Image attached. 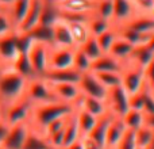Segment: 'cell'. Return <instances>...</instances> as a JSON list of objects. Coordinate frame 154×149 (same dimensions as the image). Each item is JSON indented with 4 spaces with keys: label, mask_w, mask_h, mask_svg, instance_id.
<instances>
[{
    "label": "cell",
    "mask_w": 154,
    "mask_h": 149,
    "mask_svg": "<svg viewBox=\"0 0 154 149\" xmlns=\"http://www.w3.org/2000/svg\"><path fill=\"white\" fill-rule=\"evenodd\" d=\"M123 123H125L127 130H137V129L145 126V113L141 110L128 109L122 117Z\"/></svg>",
    "instance_id": "28"
},
{
    "label": "cell",
    "mask_w": 154,
    "mask_h": 149,
    "mask_svg": "<svg viewBox=\"0 0 154 149\" xmlns=\"http://www.w3.org/2000/svg\"><path fill=\"white\" fill-rule=\"evenodd\" d=\"M122 62L108 53H103L100 57L92 61L91 72H120Z\"/></svg>",
    "instance_id": "23"
},
{
    "label": "cell",
    "mask_w": 154,
    "mask_h": 149,
    "mask_svg": "<svg viewBox=\"0 0 154 149\" xmlns=\"http://www.w3.org/2000/svg\"><path fill=\"white\" fill-rule=\"evenodd\" d=\"M145 126L154 130V113L153 114H145Z\"/></svg>",
    "instance_id": "48"
},
{
    "label": "cell",
    "mask_w": 154,
    "mask_h": 149,
    "mask_svg": "<svg viewBox=\"0 0 154 149\" xmlns=\"http://www.w3.org/2000/svg\"><path fill=\"white\" fill-rule=\"evenodd\" d=\"M23 149H53V148L50 147V144L48 142V140H46V137L43 134L31 129L26 142H24Z\"/></svg>",
    "instance_id": "31"
},
{
    "label": "cell",
    "mask_w": 154,
    "mask_h": 149,
    "mask_svg": "<svg viewBox=\"0 0 154 149\" xmlns=\"http://www.w3.org/2000/svg\"><path fill=\"white\" fill-rule=\"evenodd\" d=\"M75 118H76V123L79 126L81 137H87L89 134V132L93 129V126L96 125V122H97V118L93 117L89 113H87L85 110L80 109V107H76Z\"/></svg>",
    "instance_id": "25"
},
{
    "label": "cell",
    "mask_w": 154,
    "mask_h": 149,
    "mask_svg": "<svg viewBox=\"0 0 154 149\" xmlns=\"http://www.w3.org/2000/svg\"><path fill=\"white\" fill-rule=\"evenodd\" d=\"M62 18H81L89 19L93 15L96 0H60L50 2Z\"/></svg>",
    "instance_id": "3"
},
{
    "label": "cell",
    "mask_w": 154,
    "mask_h": 149,
    "mask_svg": "<svg viewBox=\"0 0 154 149\" xmlns=\"http://www.w3.org/2000/svg\"><path fill=\"white\" fill-rule=\"evenodd\" d=\"M120 85L125 88L128 95L141 91L145 85V69L127 61L122 62Z\"/></svg>",
    "instance_id": "6"
},
{
    "label": "cell",
    "mask_w": 154,
    "mask_h": 149,
    "mask_svg": "<svg viewBox=\"0 0 154 149\" xmlns=\"http://www.w3.org/2000/svg\"><path fill=\"white\" fill-rule=\"evenodd\" d=\"M73 52H75V49H70V48L50 46V52H49V69H66V68H72Z\"/></svg>",
    "instance_id": "14"
},
{
    "label": "cell",
    "mask_w": 154,
    "mask_h": 149,
    "mask_svg": "<svg viewBox=\"0 0 154 149\" xmlns=\"http://www.w3.org/2000/svg\"><path fill=\"white\" fill-rule=\"evenodd\" d=\"M84 138V145H85V149H104L101 147H99L97 144H96L95 141H92L91 138H88V137H82Z\"/></svg>",
    "instance_id": "47"
},
{
    "label": "cell",
    "mask_w": 154,
    "mask_h": 149,
    "mask_svg": "<svg viewBox=\"0 0 154 149\" xmlns=\"http://www.w3.org/2000/svg\"><path fill=\"white\" fill-rule=\"evenodd\" d=\"M80 88L81 95L85 96H92V98H99V99H106L107 90L101 85V83L96 79V76L92 72L82 73L80 76V80L77 83Z\"/></svg>",
    "instance_id": "13"
},
{
    "label": "cell",
    "mask_w": 154,
    "mask_h": 149,
    "mask_svg": "<svg viewBox=\"0 0 154 149\" xmlns=\"http://www.w3.org/2000/svg\"><path fill=\"white\" fill-rule=\"evenodd\" d=\"M106 90L120 85V72H92Z\"/></svg>",
    "instance_id": "36"
},
{
    "label": "cell",
    "mask_w": 154,
    "mask_h": 149,
    "mask_svg": "<svg viewBox=\"0 0 154 149\" xmlns=\"http://www.w3.org/2000/svg\"><path fill=\"white\" fill-rule=\"evenodd\" d=\"M12 0H0V8H8Z\"/></svg>",
    "instance_id": "50"
},
{
    "label": "cell",
    "mask_w": 154,
    "mask_h": 149,
    "mask_svg": "<svg viewBox=\"0 0 154 149\" xmlns=\"http://www.w3.org/2000/svg\"><path fill=\"white\" fill-rule=\"evenodd\" d=\"M137 14H152L154 10V0H128Z\"/></svg>",
    "instance_id": "41"
},
{
    "label": "cell",
    "mask_w": 154,
    "mask_h": 149,
    "mask_svg": "<svg viewBox=\"0 0 154 149\" xmlns=\"http://www.w3.org/2000/svg\"><path fill=\"white\" fill-rule=\"evenodd\" d=\"M11 34H15V24L7 8H0V38H4Z\"/></svg>",
    "instance_id": "39"
},
{
    "label": "cell",
    "mask_w": 154,
    "mask_h": 149,
    "mask_svg": "<svg viewBox=\"0 0 154 149\" xmlns=\"http://www.w3.org/2000/svg\"><path fill=\"white\" fill-rule=\"evenodd\" d=\"M32 104L26 98H20L19 100L12 102L4 107V121L8 126L16 125L22 122H29L30 113Z\"/></svg>",
    "instance_id": "7"
},
{
    "label": "cell",
    "mask_w": 154,
    "mask_h": 149,
    "mask_svg": "<svg viewBox=\"0 0 154 149\" xmlns=\"http://www.w3.org/2000/svg\"><path fill=\"white\" fill-rule=\"evenodd\" d=\"M19 53L20 52L16 45V34L0 38V64L3 69H10Z\"/></svg>",
    "instance_id": "15"
},
{
    "label": "cell",
    "mask_w": 154,
    "mask_h": 149,
    "mask_svg": "<svg viewBox=\"0 0 154 149\" xmlns=\"http://www.w3.org/2000/svg\"><path fill=\"white\" fill-rule=\"evenodd\" d=\"M120 26H125L139 34L149 37L154 33V16L152 14H135L133 18Z\"/></svg>",
    "instance_id": "17"
},
{
    "label": "cell",
    "mask_w": 154,
    "mask_h": 149,
    "mask_svg": "<svg viewBox=\"0 0 154 149\" xmlns=\"http://www.w3.org/2000/svg\"><path fill=\"white\" fill-rule=\"evenodd\" d=\"M95 38H96V41H97L99 46H100L101 52H103V53H108V50L111 49L114 41L118 38V33H116V30H115V27L112 26L111 29L103 31L101 34H99L97 37H95Z\"/></svg>",
    "instance_id": "35"
},
{
    "label": "cell",
    "mask_w": 154,
    "mask_h": 149,
    "mask_svg": "<svg viewBox=\"0 0 154 149\" xmlns=\"http://www.w3.org/2000/svg\"><path fill=\"white\" fill-rule=\"evenodd\" d=\"M104 149H111V148H104Z\"/></svg>",
    "instance_id": "56"
},
{
    "label": "cell",
    "mask_w": 154,
    "mask_h": 149,
    "mask_svg": "<svg viewBox=\"0 0 154 149\" xmlns=\"http://www.w3.org/2000/svg\"><path fill=\"white\" fill-rule=\"evenodd\" d=\"M11 69H14L16 73L24 76L26 79H31L34 77V72H32V68L30 65V61L27 59L26 53H19L18 57L14 60L12 65H11Z\"/></svg>",
    "instance_id": "30"
},
{
    "label": "cell",
    "mask_w": 154,
    "mask_h": 149,
    "mask_svg": "<svg viewBox=\"0 0 154 149\" xmlns=\"http://www.w3.org/2000/svg\"><path fill=\"white\" fill-rule=\"evenodd\" d=\"M76 107H80V109L85 110L87 113L92 114L93 117H96V118L103 117V115L108 111V110H107V104L103 99L85 96V95H81L80 100L77 102Z\"/></svg>",
    "instance_id": "21"
},
{
    "label": "cell",
    "mask_w": 154,
    "mask_h": 149,
    "mask_svg": "<svg viewBox=\"0 0 154 149\" xmlns=\"http://www.w3.org/2000/svg\"><path fill=\"white\" fill-rule=\"evenodd\" d=\"M27 80L14 69H3L0 72V103L3 106L19 100L24 96Z\"/></svg>",
    "instance_id": "2"
},
{
    "label": "cell",
    "mask_w": 154,
    "mask_h": 149,
    "mask_svg": "<svg viewBox=\"0 0 154 149\" xmlns=\"http://www.w3.org/2000/svg\"><path fill=\"white\" fill-rule=\"evenodd\" d=\"M48 2H60V0H48Z\"/></svg>",
    "instance_id": "54"
},
{
    "label": "cell",
    "mask_w": 154,
    "mask_h": 149,
    "mask_svg": "<svg viewBox=\"0 0 154 149\" xmlns=\"http://www.w3.org/2000/svg\"><path fill=\"white\" fill-rule=\"evenodd\" d=\"M137 149H139V148H137Z\"/></svg>",
    "instance_id": "57"
},
{
    "label": "cell",
    "mask_w": 154,
    "mask_h": 149,
    "mask_svg": "<svg viewBox=\"0 0 154 149\" xmlns=\"http://www.w3.org/2000/svg\"><path fill=\"white\" fill-rule=\"evenodd\" d=\"M79 138H81V134H80L79 126L76 123V118H75V111L70 115V118L68 119V123L65 125V130H64V142H62V148L66 147V145L72 144V142L77 141Z\"/></svg>",
    "instance_id": "32"
},
{
    "label": "cell",
    "mask_w": 154,
    "mask_h": 149,
    "mask_svg": "<svg viewBox=\"0 0 154 149\" xmlns=\"http://www.w3.org/2000/svg\"><path fill=\"white\" fill-rule=\"evenodd\" d=\"M80 76L81 74L73 68H66V69H49L42 77L49 83H75L77 84Z\"/></svg>",
    "instance_id": "22"
},
{
    "label": "cell",
    "mask_w": 154,
    "mask_h": 149,
    "mask_svg": "<svg viewBox=\"0 0 154 149\" xmlns=\"http://www.w3.org/2000/svg\"><path fill=\"white\" fill-rule=\"evenodd\" d=\"M142 107H143V88L138 92L128 95V109L141 110L142 111Z\"/></svg>",
    "instance_id": "44"
},
{
    "label": "cell",
    "mask_w": 154,
    "mask_h": 149,
    "mask_svg": "<svg viewBox=\"0 0 154 149\" xmlns=\"http://www.w3.org/2000/svg\"><path fill=\"white\" fill-rule=\"evenodd\" d=\"M30 37V40L32 41H38V42H45L51 45V26H46V24H38L35 26L32 30H30L29 33H26Z\"/></svg>",
    "instance_id": "34"
},
{
    "label": "cell",
    "mask_w": 154,
    "mask_h": 149,
    "mask_svg": "<svg viewBox=\"0 0 154 149\" xmlns=\"http://www.w3.org/2000/svg\"><path fill=\"white\" fill-rule=\"evenodd\" d=\"M147 149H154V137H153V141H152V144L149 145V148Z\"/></svg>",
    "instance_id": "52"
},
{
    "label": "cell",
    "mask_w": 154,
    "mask_h": 149,
    "mask_svg": "<svg viewBox=\"0 0 154 149\" xmlns=\"http://www.w3.org/2000/svg\"><path fill=\"white\" fill-rule=\"evenodd\" d=\"M61 149H85V145H84V138H79L77 141L75 142H72V144H69V145H66V147H64V148H61Z\"/></svg>",
    "instance_id": "45"
},
{
    "label": "cell",
    "mask_w": 154,
    "mask_h": 149,
    "mask_svg": "<svg viewBox=\"0 0 154 149\" xmlns=\"http://www.w3.org/2000/svg\"><path fill=\"white\" fill-rule=\"evenodd\" d=\"M114 149H137L135 141H134V132L133 130L126 132L123 138L120 140V142Z\"/></svg>",
    "instance_id": "43"
},
{
    "label": "cell",
    "mask_w": 154,
    "mask_h": 149,
    "mask_svg": "<svg viewBox=\"0 0 154 149\" xmlns=\"http://www.w3.org/2000/svg\"><path fill=\"white\" fill-rule=\"evenodd\" d=\"M4 121V106L0 103V122Z\"/></svg>",
    "instance_id": "51"
},
{
    "label": "cell",
    "mask_w": 154,
    "mask_h": 149,
    "mask_svg": "<svg viewBox=\"0 0 154 149\" xmlns=\"http://www.w3.org/2000/svg\"><path fill=\"white\" fill-rule=\"evenodd\" d=\"M0 149H7V148H5V147H4V145H3V144H0Z\"/></svg>",
    "instance_id": "53"
},
{
    "label": "cell",
    "mask_w": 154,
    "mask_h": 149,
    "mask_svg": "<svg viewBox=\"0 0 154 149\" xmlns=\"http://www.w3.org/2000/svg\"><path fill=\"white\" fill-rule=\"evenodd\" d=\"M91 65H92V60L80 48H75V52H73V62H72L73 69L77 71L80 74H82V73L91 72Z\"/></svg>",
    "instance_id": "29"
},
{
    "label": "cell",
    "mask_w": 154,
    "mask_h": 149,
    "mask_svg": "<svg viewBox=\"0 0 154 149\" xmlns=\"http://www.w3.org/2000/svg\"><path fill=\"white\" fill-rule=\"evenodd\" d=\"M154 137V130L147 126H142V128L134 130V141H135L137 148L139 149H147L149 145L152 144Z\"/></svg>",
    "instance_id": "33"
},
{
    "label": "cell",
    "mask_w": 154,
    "mask_h": 149,
    "mask_svg": "<svg viewBox=\"0 0 154 149\" xmlns=\"http://www.w3.org/2000/svg\"><path fill=\"white\" fill-rule=\"evenodd\" d=\"M153 60H154V54L147 49V46L146 45H139V46H134L130 57H128L126 61L131 62V64L137 65V67L142 68V69H146V68L152 64Z\"/></svg>",
    "instance_id": "24"
},
{
    "label": "cell",
    "mask_w": 154,
    "mask_h": 149,
    "mask_svg": "<svg viewBox=\"0 0 154 149\" xmlns=\"http://www.w3.org/2000/svg\"><path fill=\"white\" fill-rule=\"evenodd\" d=\"M114 114H111L109 111H107L103 117L97 118V122L93 126V129L89 132L88 138H91L92 141H95L99 147L106 148V137H107V130H108L109 122H111Z\"/></svg>",
    "instance_id": "18"
},
{
    "label": "cell",
    "mask_w": 154,
    "mask_h": 149,
    "mask_svg": "<svg viewBox=\"0 0 154 149\" xmlns=\"http://www.w3.org/2000/svg\"><path fill=\"white\" fill-rule=\"evenodd\" d=\"M43 7H45V0H30L29 10H27L26 16L22 21V23L16 29V34H26L35 26H38Z\"/></svg>",
    "instance_id": "12"
},
{
    "label": "cell",
    "mask_w": 154,
    "mask_h": 149,
    "mask_svg": "<svg viewBox=\"0 0 154 149\" xmlns=\"http://www.w3.org/2000/svg\"><path fill=\"white\" fill-rule=\"evenodd\" d=\"M137 14L133 4L128 0H114V10H112V24L120 26L128 19H131Z\"/></svg>",
    "instance_id": "20"
},
{
    "label": "cell",
    "mask_w": 154,
    "mask_h": 149,
    "mask_svg": "<svg viewBox=\"0 0 154 149\" xmlns=\"http://www.w3.org/2000/svg\"><path fill=\"white\" fill-rule=\"evenodd\" d=\"M88 26H89L92 37H97V35L101 34L103 31L111 29L114 24H112V22H109V21H106V19H103V18H99V16H96V15H92L89 18V21H88Z\"/></svg>",
    "instance_id": "37"
},
{
    "label": "cell",
    "mask_w": 154,
    "mask_h": 149,
    "mask_svg": "<svg viewBox=\"0 0 154 149\" xmlns=\"http://www.w3.org/2000/svg\"><path fill=\"white\" fill-rule=\"evenodd\" d=\"M50 46L51 45H49V43L38 42V41L31 40V43H30L26 54H27V59H29V61H30V65H31V68H32L34 76L42 77L43 74L48 72Z\"/></svg>",
    "instance_id": "5"
},
{
    "label": "cell",
    "mask_w": 154,
    "mask_h": 149,
    "mask_svg": "<svg viewBox=\"0 0 154 149\" xmlns=\"http://www.w3.org/2000/svg\"><path fill=\"white\" fill-rule=\"evenodd\" d=\"M142 111L145 114H153L154 113V94L146 87V84L143 85V107H142Z\"/></svg>",
    "instance_id": "42"
},
{
    "label": "cell",
    "mask_w": 154,
    "mask_h": 149,
    "mask_svg": "<svg viewBox=\"0 0 154 149\" xmlns=\"http://www.w3.org/2000/svg\"><path fill=\"white\" fill-rule=\"evenodd\" d=\"M2 71H3V68H2V64H0V72H2Z\"/></svg>",
    "instance_id": "55"
},
{
    "label": "cell",
    "mask_w": 154,
    "mask_h": 149,
    "mask_svg": "<svg viewBox=\"0 0 154 149\" xmlns=\"http://www.w3.org/2000/svg\"><path fill=\"white\" fill-rule=\"evenodd\" d=\"M104 102L107 104V110L116 117H123V114L128 110V94L122 85L107 90Z\"/></svg>",
    "instance_id": "8"
},
{
    "label": "cell",
    "mask_w": 154,
    "mask_h": 149,
    "mask_svg": "<svg viewBox=\"0 0 154 149\" xmlns=\"http://www.w3.org/2000/svg\"><path fill=\"white\" fill-rule=\"evenodd\" d=\"M29 5H30V0H12L10 7L7 8L8 14H10L11 19H12L14 24H15V33H16L18 26L22 23V21L26 16Z\"/></svg>",
    "instance_id": "27"
},
{
    "label": "cell",
    "mask_w": 154,
    "mask_h": 149,
    "mask_svg": "<svg viewBox=\"0 0 154 149\" xmlns=\"http://www.w3.org/2000/svg\"><path fill=\"white\" fill-rule=\"evenodd\" d=\"M30 130H31V126L29 122H22L10 126L3 145L7 149H23Z\"/></svg>",
    "instance_id": "10"
},
{
    "label": "cell",
    "mask_w": 154,
    "mask_h": 149,
    "mask_svg": "<svg viewBox=\"0 0 154 149\" xmlns=\"http://www.w3.org/2000/svg\"><path fill=\"white\" fill-rule=\"evenodd\" d=\"M76 110V106L68 104L60 100L48 102V103L32 104L31 113H30L29 123L32 130L42 133L48 125L60 119V118L69 117Z\"/></svg>",
    "instance_id": "1"
},
{
    "label": "cell",
    "mask_w": 154,
    "mask_h": 149,
    "mask_svg": "<svg viewBox=\"0 0 154 149\" xmlns=\"http://www.w3.org/2000/svg\"><path fill=\"white\" fill-rule=\"evenodd\" d=\"M112 10H114V0H96L93 15L112 22Z\"/></svg>",
    "instance_id": "38"
},
{
    "label": "cell",
    "mask_w": 154,
    "mask_h": 149,
    "mask_svg": "<svg viewBox=\"0 0 154 149\" xmlns=\"http://www.w3.org/2000/svg\"><path fill=\"white\" fill-rule=\"evenodd\" d=\"M48 81V80H46ZM49 83V81H48ZM57 100L76 106L81 98L79 85L75 83H49Z\"/></svg>",
    "instance_id": "11"
},
{
    "label": "cell",
    "mask_w": 154,
    "mask_h": 149,
    "mask_svg": "<svg viewBox=\"0 0 154 149\" xmlns=\"http://www.w3.org/2000/svg\"><path fill=\"white\" fill-rule=\"evenodd\" d=\"M145 45H146L147 49H149V50L154 54V33L152 35H149V38H147V41H146V43H145Z\"/></svg>",
    "instance_id": "49"
},
{
    "label": "cell",
    "mask_w": 154,
    "mask_h": 149,
    "mask_svg": "<svg viewBox=\"0 0 154 149\" xmlns=\"http://www.w3.org/2000/svg\"><path fill=\"white\" fill-rule=\"evenodd\" d=\"M51 46H57V48H70L75 49V42H73L72 34H70L69 26H68L66 21L61 16L56 19L51 23Z\"/></svg>",
    "instance_id": "9"
},
{
    "label": "cell",
    "mask_w": 154,
    "mask_h": 149,
    "mask_svg": "<svg viewBox=\"0 0 154 149\" xmlns=\"http://www.w3.org/2000/svg\"><path fill=\"white\" fill-rule=\"evenodd\" d=\"M133 49H134V46L131 45L130 42H127L126 40L118 37L116 40L114 41V43H112L111 49L108 50V54H111V56L114 57V59H116L118 61L123 62L130 57Z\"/></svg>",
    "instance_id": "26"
},
{
    "label": "cell",
    "mask_w": 154,
    "mask_h": 149,
    "mask_svg": "<svg viewBox=\"0 0 154 149\" xmlns=\"http://www.w3.org/2000/svg\"><path fill=\"white\" fill-rule=\"evenodd\" d=\"M80 49H81V50L84 52V53L87 54L91 60H92V61L103 54V52H101L100 46H99V43H97V41H96L95 37L88 38V40L85 41L81 46H80Z\"/></svg>",
    "instance_id": "40"
},
{
    "label": "cell",
    "mask_w": 154,
    "mask_h": 149,
    "mask_svg": "<svg viewBox=\"0 0 154 149\" xmlns=\"http://www.w3.org/2000/svg\"><path fill=\"white\" fill-rule=\"evenodd\" d=\"M127 132L125 123H123L122 117H116L114 115L109 122L108 130H107V137H106V148L114 149L118 144L120 142V140L123 138L125 133Z\"/></svg>",
    "instance_id": "19"
},
{
    "label": "cell",
    "mask_w": 154,
    "mask_h": 149,
    "mask_svg": "<svg viewBox=\"0 0 154 149\" xmlns=\"http://www.w3.org/2000/svg\"><path fill=\"white\" fill-rule=\"evenodd\" d=\"M64 19L66 21L68 26H69L70 34H72L76 48H80L88 38L92 37L89 26H88L89 19H81V18H64Z\"/></svg>",
    "instance_id": "16"
},
{
    "label": "cell",
    "mask_w": 154,
    "mask_h": 149,
    "mask_svg": "<svg viewBox=\"0 0 154 149\" xmlns=\"http://www.w3.org/2000/svg\"><path fill=\"white\" fill-rule=\"evenodd\" d=\"M8 128H10V126L5 123V121H2V122H0V144H3V141H4L5 136H7Z\"/></svg>",
    "instance_id": "46"
},
{
    "label": "cell",
    "mask_w": 154,
    "mask_h": 149,
    "mask_svg": "<svg viewBox=\"0 0 154 149\" xmlns=\"http://www.w3.org/2000/svg\"><path fill=\"white\" fill-rule=\"evenodd\" d=\"M24 98L31 104H41L57 100L50 88V84L41 76H34L27 80Z\"/></svg>",
    "instance_id": "4"
}]
</instances>
